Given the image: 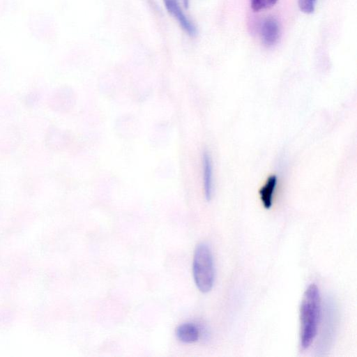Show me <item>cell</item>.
<instances>
[{
    "instance_id": "obj_1",
    "label": "cell",
    "mask_w": 357,
    "mask_h": 357,
    "mask_svg": "<svg viewBox=\"0 0 357 357\" xmlns=\"http://www.w3.org/2000/svg\"><path fill=\"white\" fill-rule=\"evenodd\" d=\"M321 315V295L312 283L305 289L299 310V342L302 349H307L314 341Z\"/></svg>"
},
{
    "instance_id": "obj_2",
    "label": "cell",
    "mask_w": 357,
    "mask_h": 357,
    "mask_svg": "<svg viewBox=\"0 0 357 357\" xmlns=\"http://www.w3.org/2000/svg\"><path fill=\"white\" fill-rule=\"evenodd\" d=\"M192 275L197 289L202 293L210 291L215 280V267L213 255L205 243H199L195 250L192 261Z\"/></svg>"
},
{
    "instance_id": "obj_3",
    "label": "cell",
    "mask_w": 357,
    "mask_h": 357,
    "mask_svg": "<svg viewBox=\"0 0 357 357\" xmlns=\"http://www.w3.org/2000/svg\"><path fill=\"white\" fill-rule=\"evenodd\" d=\"M167 12L174 17L181 29L190 36L197 35V29L194 23L182 10L178 0H162Z\"/></svg>"
},
{
    "instance_id": "obj_4",
    "label": "cell",
    "mask_w": 357,
    "mask_h": 357,
    "mask_svg": "<svg viewBox=\"0 0 357 357\" xmlns=\"http://www.w3.org/2000/svg\"><path fill=\"white\" fill-rule=\"evenodd\" d=\"M280 30L278 21L272 17L264 20L261 27V36L263 43L272 47L277 43L280 38Z\"/></svg>"
},
{
    "instance_id": "obj_5",
    "label": "cell",
    "mask_w": 357,
    "mask_h": 357,
    "mask_svg": "<svg viewBox=\"0 0 357 357\" xmlns=\"http://www.w3.org/2000/svg\"><path fill=\"white\" fill-rule=\"evenodd\" d=\"M278 185V177L276 175H271L266 180L264 185L259 190L260 200L266 209L271 208L273 202L274 194Z\"/></svg>"
},
{
    "instance_id": "obj_6",
    "label": "cell",
    "mask_w": 357,
    "mask_h": 357,
    "mask_svg": "<svg viewBox=\"0 0 357 357\" xmlns=\"http://www.w3.org/2000/svg\"><path fill=\"white\" fill-rule=\"evenodd\" d=\"M203 181L204 195L207 200H210L213 194V165L211 158L208 152L203 153Z\"/></svg>"
},
{
    "instance_id": "obj_7",
    "label": "cell",
    "mask_w": 357,
    "mask_h": 357,
    "mask_svg": "<svg viewBox=\"0 0 357 357\" xmlns=\"http://www.w3.org/2000/svg\"><path fill=\"white\" fill-rule=\"evenodd\" d=\"M176 335L177 338L183 343H193L198 340L199 332L194 324L185 323L177 327Z\"/></svg>"
},
{
    "instance_id": "obj_8",
    "label": "cell",
    "mask_w": 357,
    "mask_h": 357,
    "mask_svg": "<svg viewBox=\"0 0 357 357\" xmlns=\"http://www.w3.org/2000/svg\"><path fill=\"white\" fill-rule=\"evenodd\" d=\"M278 0H250V6L255 12H258L272 7Z\"/></svg>"
},
{
    "instance_id": "obj_9",
    "label": "cell",
    "mask_w": 357,
    "mask_h": 357,
    "mask_svg": "<svg viewBox=\"0 0 357 357\" xmlns=\"http://www.w3.org/2000/svg\"><path fill=\"white\" fill-rule=\"evenodd\" d=\"M317 0H298V6L305 13L310 14L314 12Z\"/></svg>"
},
{
    "instance_id": "obj_10",
    "label": "cell",
    "mask_w": 357,
    "mask_h": 357,
    "mask_svg": "<svg viewBox=\"0 0 357 357\" xmlns=\"http://www.w3.org/2000/svg\"><path fill=\"white\" fill-rule=\"evenodd\" d=\"M189 2H190V0H183V5H184V7L185 8H188V6H189Z\"/></svg>"
}]
</instances>
